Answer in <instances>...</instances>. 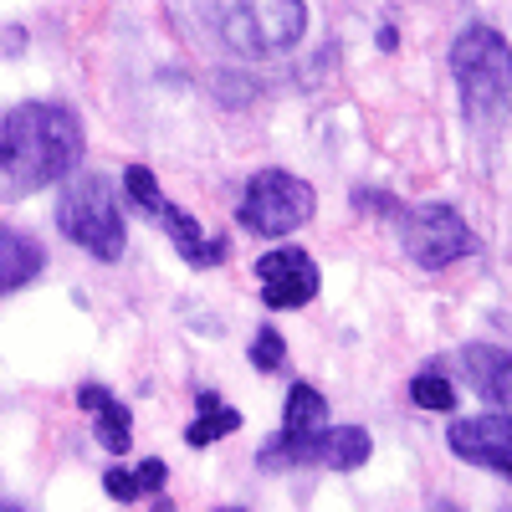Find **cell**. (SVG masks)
Instances as JSON below:
<instances>
[{
    "instance_id": "8992f818",
    "label": "cell",
    "mask_w": 512,
    "mask_h": 512,
    "mask_svg": "<svg viewBox=\"0 0 512 512\" xmlns=\"http://www.w3.org/2000/svg\"><path fill=\"white\" fill-rule=\"evenodd\" d=\"M313 216H318V190L292 169H256L236 205V221L251 236H292Z\"/></svg>"
},
{
    "instance_id": "d4e9b609",
    "label": "cell",
    "mask_w": 512,
    "mask_h": 512,
    "mask_svg": "<svg viewBox=\"0 0 512 512\" xmlns=\"http://www.w3.org/2000/svg\"><path fill=\"white\" fill-rule=\"evenodd\" d=\"M0 512H21V507H0Z\"/></svg>"
},
{
    "instance_id": "30bf717a",
    "label": "cell",
    "mask_w": 512,
    "mask_h": 512,
    "mask_svg": "<svg viewBox=\"0 0 512 512\" xmlns=\"http://www.w3.org/2000/svg\"><path fill=\"white\" fill-rule=\"evenodd\" d=\"M154 221H159V231L169 236V246H175L195 272H210V267H221L226 256H231V241H226V236H205L200 221L185 216L175 200H164V205L154 210Z\"/></svg>"
},
{
    "instance_id": "3957f363",
    "label": "cell",
    "mask_w": 512,
    "mask_h": 512,
    "mask_svg": "<svg viewBox=\"0 0 512 512\" xmlns=\"http://www.w3.org/2000/svg\"><path fill=\"white\" fill-rule=\"evenodd\" d=\"M57 226L72 246H82L98 262H118L128 251V226H123V210L113 200V180L108 175H77L62 185L57 200Z\"/></svg>"
},
{
    "instance_id": "603a6c76",
    "label": "cell",
    "mask_w": 512,
    "mask_h": 512,
    "mask_svg": "<svg viewBox=\"0 0 512 512\" xmlns=\"http://www.w3.org/2000/svg\"><path fill=\"white\" fill-rule=\"evenodd\" d=\"M154 512H175V502H169V497H154Z\"/></svg>"
},
{
    "instance_id": "7a4b0ae2",
    "label": "cell",
    "mask_w": 512,
    "mask_h": 512,
    "mask_svg": "<svg viewBox=\"0 0 512 512\" xmlns=\"http://www.w3.org/2000/svg\"><path fill=\"white\" fill-rule=\"evenodd\" d=\"M451 77L461 88L466 118H472L477 134H487L492 123H502L507 113V93H512V52L507 36L497 26L472 21L456 41H451Z\"/></svg>"
},
{
    "instance_id": "5b68a950",
    "label": "cell",
    "mask_w": 512,
    "mask_h": 512,
    "mask_svg": "<svg viewBox=\"0 0 512 512\" xmlns=\"http://www.w3.org/2000/svg\"><path fill=\"white\" fill-rule=\"evenodd\" d=\"M395 231H400V246L415 267L425 272H441L461 256H482V236L466 226V216L456 205H441V200H425V205H400L395 210Z\"/></svg>"
},
{
    "instance_id": "277c9868",
    "label": "cell",
    "mask_w": 512,
    "mask_h": 512,
    "mask_svg": "<svg viewBox=\"0 0 512 512\" xmlns=\"http://www.w3.org/2000/svg\"><path fill=\"white\" fill-rule=\"evenodd\" d=\"M216 16H221V41L251 62L292 52L308 31L303 0H246V6H216Z\"/></svg>"
},
{
    "instance_id": "2e32d148",
    "label": "cell",
    "mask_w": 512,
    "mask_h": 512,
    "mask_svg": "<svg viewBox=\"0 0 512 512\" xmlns=\"http://www.w3.org/2000/svg\"><path fill=\"white\" fill-rule=\"evenodd\" d=\"M410 405H415V410L451 415V410H456V390H451L446 369H420V374L410 379Z\"/></svg>"
},
{
    "instance_id": "52a82bcc",
    "label": "cell",
    "mask_w": 512,
    "mask_h": 512,
    "mask_svg": "<svg viewBox=\"0 0 512 512\" xmlns=\"http://www.w3.org/2000/svg\"><path fill=\"white\" fill-rule=\"evenodd\" d=\"M328 431V400L313 384L297 379L287 390V410H282V431L256 451L262 472H287V466H313V446Z\"/></svg>"
},
{
    "instance_id": "9c48e42d",
    "label": "cell",
    "mask_w": 512,
    "mask_h": 512,
    "mask_svg": "<svg viewBox=\"0 0 512 512\" xmlns=\"http://www.w3.org/2000/svg\"><path fill=\"white\" fill-rule=\"evenodd\" d=\"M446 446L466 461V466H482V472L512 477V420L497 415H477V420H456L446 431Z\"/></svg>"
},
{
    "instance_id": "cb8c5ba5",
    "label": "cell",
    "mask_w": 512,
    "mask_h": 512,
    "mask_svg": "<svg viewBox=\"0 0 512 512\" xmlns=\"http://www.w3.org/2000/svg\"><path fill=\"white\" fill-rule=\"evenodd\" d=\"M216 512H246V507H216Z\"/></svg>"
},
{
    "instance_id": "e0dca14e",
    "label": "cell",
    "mask_w": 512,
    "mask_h": 512,
    "mask_svg": "<svg viewBox=\"0 0 512 512\" xmlns=\"http://www.w3.org/2000/svg\"><path fill=\"white\" fill-rule=\"evenodd\" d=\"M123 190H128V200H134L149 221H154V210L169 200V195L159 190V180H154V169H149V164H128V169H123Z\"/></svg>"
},
{
    "instance_id": "5bb4252c",
    "label": "cell",
    "mask_w": 512,
    "mask_h": 512,
    "mask_svg": "<svg viewBox=\"0 0 512 512\" xmlns=\"http://www.w3.org/2000/svg\"><path fill=\"white\" fill-rule=\"evenodd\" d=\"M369 456H374V436L364 425H328L313 446V466H328V472H359Z\"/></svg>"
},
{
    "instance_id": "7402d4cb",
    "label": "cell",
    "mask_w": 512,
    "mask_h": 512,
    "mask_svg": "<svg viewBox=\"0 0 512 512\" xmlns=\"http://www.w3.org/2000/svg\"><path fill=\"white\" fill-rule=\"evenodd\" d=\"M374 41H379V52H395V47H400V31H395V26H379Z\"/></svg>"
},
{
    "instance_id": "ac0fdd59",
    "label": "cell",
    "mask_w": 512,
    "mask_h": 512,
    "mask_svg": "<svg viewBox=\"0 0 512 512\" xmlns=\"http://www.w3.org/2000/svg\"><path fill=\"white\" fill-rule=\"evenodd\" d=\"M287 364V338L267 323V328H256V338H251V369L256 374H277Z\"/></svg>"
},
{
    "instance_id": "ffe728a7",
    "label": "cell",
    "mask_w": 512,
    "mask_h": 512,
    "mask_svg": "<svg viewBox=\"0 0 512 512\" xmlns=\"http://www.w3.org/2000/svg\"><path fill=\"white\" fill-rule=\"evenodd\" d=\"M103 492L113 497V502H139L144 492H139V477L128 472V466H108L103 472Z\"/></svg>"
},
{
    "instance_id": "7c38bea8",
    "label": "cell",
    "mask_w": 512,
    "mask_h": 512,
    "mask_svg": "<svg viewBox=\"0 0 512 512\" xmlns=\"http://www.w3.org/2000/svg\"><path fill=\"white\" fill-rule=\"evenodd\" d=\"M41 267H47V246H41L36 236H26V231L0 226V297L31 287L41 277Z\"/></svg>"
},
{
    "instance_id": "6da1fadb",
    "label": "cell",
    "mask_w": 512,
    "mask_h": 512,
    "mask_svg": "<svg viewBox=\"0 0 512 512\" xmlns=\"http://www.w3.org/2000/svg\"><path fill=\"white\" fill-rule=\"evenodd\" d=\"M82 164V118L67 103H21L0 123V200L16 205L36 190L72 180Z\"/></svg>"
},
{
    "instance_id": "9a60e30c",
    "label": "cell",
    "mask_w": 512,
    "mask_h": 512,
    "mask_svg": "<svg viewBox=\"0 0 512 512\" xmlns=\"http://www.w3.org/2000/svg\"><path fill=\"white\" fill-rule=\"evenodd\" d=\"M231 431H241V410L226 405L216 390H200V395H195V420L185 425V441H190L195 451H205V446H216V441L231 436Z\"/></svg>"
},
{
    "instance_id": "44dd1931",
    "label": "cell",
    "mask_w": 512,
    "mask_h": 512,
    "mask_svg": "<svg viewBox=\"0 0 512 512\" xmlns=\"http://www.w3.org/2000/svg\"><path fill=\"white\" fill-rule=\"evenodd\" d=\"M134 477H139V492L149 497V492H159V487L169 482V466H164L159 456H149V461H139V466H134Z\"/></svg>"
},
{
    "instance_id": "d6986e66",
    "label": "cell",
    "mask_w": 512,
    "mask_h": 512,
    "mask_svg": "<svg viewBox=\"0 0 512 512\" xmlns=\"http://www.w3.org/2000/svg\"><path fill=\"white\" fill-rule=\"evenodd\" d=\"M210 88H216V98H221V108H246L256 93V82L251 77H241V72H210Z\"/></svg>"
},
{
    "instance_id": "ba28073f",
    "label": "cell",
    "mask_w": 512,
    "mask_h": 512,
    "mask_svg": "<svg viewBox=\"0 0 512 512\" xmlns=\"http://www.w3.org/2000/svg\"><path fill=\"white\" fill-rule=\"evenodd\" d=\"M256 282H262V303L277 313L308 308L318 297V262L303 246H277L256 262Z\"/></svg>"
},
{
    "instance_id": "8fae6325",
    "label": "cell",
    "mask_w": 512,
    "mask_h": 512,
    "mask_svg": "<svg viewBox=\"0 0 512 512\" xmlns=\"http://www.w3.org/2000/svg\"><path fill=\"white\" fill-rule=\"evenodd\" d=\"M77 405L98 420L93 431H98V446H103V451L123 456L128 446H134V410H128L123 400H113V390H103V384H82Z\"/></svg>"
},
{
    "instance_id": "4fadbf2b",
    "label": "cell",
    "mask_w": 512,
    "mask_h": 512,
    "mask_svg": "<svg viewBox=\"0 0 512 512\" xmlns=\"http://www.w3.org/2000/svg\"><path fill=\"white\" fill-rule=\"evenodd\" d=\"M461 369L477 390L507 415V400H512V374H507V349L497 344H466L461 349Z\"/></svg>"
}]
</instances>
